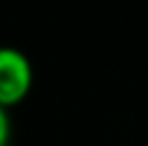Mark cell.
<instances>
[{
    "instance_id": "obj_1",
    "label": "cell",
    "mask_w": 148,
    "mask_h": 146,
    "mask_svg": "<svg viewBox=\"0 0 148 146\" xmlns=\"http://www.w3.org/2000/svg\"><path fill=\"white\" fill-rule=\"evenodd\" d=\"M32 66L22 51L12 46H0V107L12 105L29 93Z\"/></svg>"
},
{
    "instance_id": "obj_2",
    "label": "cell",
    "mask_w": 148,
    "mask_h": 146,
    "mask_svg": "<svg viewBox=\"0 0 148 146\" xmlns=\"http://www.w3.org/2000/svg\"><path fill=\"white\" fill-rule=\"evenodd\" d=\"M8 136H10V122H8V114H5V110L0 107V146L8 144Z\"/></svg>"
}]
</instances>
